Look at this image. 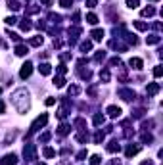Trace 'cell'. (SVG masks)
I'll return each instance as SVG.
<instances>
[{
    "label": "cell",
    "mask_w": 163,
    "mask_h": 165,
    "mask_svg": "<svg viewBox=\"0 0 163 165\" xmlns=\"http://www.w3.org/2000/svg\"><path fill=\"white\" fill-rule=\"evenodd\" d=\"M12 102H14V106L17 108L19 113H25L27 109H29V106H31V102H29V92H27L25 89H17V90L12 94Z\"/></svg>",
    "instance_id": "6da1fadb"
},
{
    "label": "cell",
    "mask_w": 163,
    "mask_h": 165,
    "mask_svg": "<svg viewBox=\"0 0 163 165\" xmlns=\"http://www.w3.org/2000/svg\"><path fill=\"white\" fill-rule=\"evenodd\" d=\"M46 123H48V115H46V113H42L40 117H37L35 121H33V125H31V131L27 133V136H31L33 133H35V131H38L40 127H44Z\"/></svg>",
    "instance_id": "7a4b0ae2"
},
{
    "label": "cell",
    "mask_w": 163,
    "mask_h": 165,
    "mask_svg": "<svg viewBox=\"0 0 163 165\" xmlns=\"http://www.w3.org/2000/svg\"><path fill=\"white\" fill-rule=\"evenodd\" d=\"M23 158L27 161H35L37 159V146L35 144H25L23 146Z\"/></svg>",
    "instance_id": "3957f363"
},
{
    "label": "cell",
    "mask_w": 163,
    "mask_h": 165,
    "mask_svg": "<svg viewBox=\"0 0 163 165\" xmlns=\"http://www.w3.org/2000/svg\"><path fill=\"white\" fill-rule=\"evenodd\" d=\"M31 73H33V63L25 62L23 65H21V69H19V77L21 79H27V77H31Z\"/></svg>",
    "instance_id": "277c9868"
},
{
    "label": "cell",
    "mask_w": 163,
    "mask_h": 165,
    "mask_svg": "<svg viewBox=\"0 0 163 165\" xmlns=\"http://www.w3.org/2000/svg\"><path fill=\"white\" fill-rule=\"evenodd\" d=\"M119 98H123L125 102H130V100L136 98V94H134V90H130V89H121V90H119Z\"/></svg>",
    "instance_id": "5b68a950"
},
{
    "label": "cell",
    "mask_w": 163,
    "mask_h": 165,
    "mask_svg": "<svg viewBox=\"0 0 163 165\" xmlns=\"http://www.w3.org/2000/svg\"><path fill=\"white\" fill-rule=\"evenodd\" d=\"M0 165H17V156L16 154H6V156L0 159Z\"/></svg>",
    "instance_id": "8992f818"
},
{
    "label": "cell",
    "mask_w": 163,
    "mask_h": 165,
    "mask_svg": "<svg viewBox=\"0 0 163 165\" xmlns=\"http://www.w3.org/2000/svg\"><path fill=\"white\" fill-rule=\"evenodd\" d=\"M106 113L110 115L111 119H117L119 115H121V108H117V106H107V109H106Z\"/></svg>",
    "instance_id": "52a82bcc"
},
{
    "label": "cell",
    "mask_w": 163,
    "mask_h": 165,
    "mask_svg": "<svg viewBox=\"0 0 163 165\" xmlns=\"http://www.w3.org/2000/svg\"><path fill=\"white\" fill-rule=\"evenodd\" d=\"M129 65H130L133 69L140 71V69H142V65H144V62L140 60V58H130V60H129Z\"/></svg>",
    "instance_id": "ba28073f"
},
{
    "label": "cell",
    "mask_w": 163,
    "mask_h": 165,
    "mask_svg": "<svg viewBox=\"0 0 163 165\" xmlns=\"http://www.w3.org/2000/svg\"><path fill=\"white\" fill-rule=\"evenodd\" d=\"M159 89H161L159 83H150L148 89H146V92H148V96H156V94L159 92Z\"/></svg>",
    "instance_id": "9c48e42d"
},
{
    "label": "cell",
    "mask_w": 163,
    "mask_h": 165,
    "mask_svg": "<svg viewBox=\"0 0 163 165\" xmlns=\"http://www.w3.org/2000/svg\"><path fill=\"white\" fill-rule=\"evenodd\" d=\"M138 152H140V146H133V144H130V146L125 150V156H127V158H133V156H136Z\"/></svg>",
    "instance_id": "30bf717a"
},
{
    "label": "cell",
    "mask_w": 163,
    "mask_h": 165,
    "mask_svg": "<svg viewBox=\"0 0 163 165\" xmlns=\"http://www.w3.org/2000/svg\"><path fill=\"white\" fill-rule=\"evenodd\" d=\"M119 148H121V146H119V142H117V140H111L110 144L106 146V150L110 152V154H115V152H119Z\"/></svg>",
    "instance_id": "8fae6325"
},
{
    "label": "cell",
    "mask_w": 163,
    "mask_h": 165,
    "mask_svg": "<svg viewBox=\"0 0 163 165\" xmlns=\"http://www.w3.org/2000/svg\"><path fill=\"white\" fill-rule=\"evenodd\" d=\"M140 14H142V17H152V16H156V8H154V6H148V8H144Z\"/></svg>",
    "instance_id": "7c38bea8"
},
{
    "label": "cell",
    "mask_w": 163,
    "mask_h": 165,
    "mask_svg": "<svg viewBox=\"0 0 163 165\" xmlns=\"http://www.w3.org/2000/svg\"><path fill=\"white\" fill-rule=\"evenodd\" d=\"M161 42V37L159 35H150L146 37V44H159Z\"/></svg>",
    "instance_id": "4fadbf2b"
},
{
    "label": "cell",
    "mask_w": 163,
    "mask_h": 165,
    "mask_svg": "<svg viewBox=\"0 0 163 165\" xmlns=\"http://www.w3.org/2000/svg\"><path fill=\"white\" fill-rule=\"evenodd\" d=\"M38 71H40V75H50L52 73V65L50 63H40Z\"/></svg>",
    "instance_id": "5bb4252c"
},
{
    "label": "cell",
    "mask_w": 163,
    "mask_h": 165,
    "mask_svg": "<svg viewBox=\"0 0 163 165\" xmlns=\"http://www.w3.org/2000/svg\"><path fill=\"white\" fill-rule=\"evenodd\" d=\"M42 42H44V37H40V35H37V37H33V39L29 40V44H31V46H40Z\"/></svg>",
    "instance_id": "9a60e30c"
},
{
    "label": "cell",
    "mask_w": 163,
    "mask_h": 165,
    "mask_svg": "<svg viewBox=\"0 0 163 165\" xmlns=\"http://www.w3.org/2000/svg\"><path fill=\"white\" fill-rule=\"evenodd\" d=\"M90 37H92L94 40H98V42H100V40L104 39V31H102V29H94V31L90 33Z\"/></svg>",
    "instance_id": "2e32d148"
},
{
    "label": "cell",
    "mask_w": 163,
    "mask_h": 165,
    "mask_svg": "<svg viewBox=\"0 0 163 165\" xmlns=\"http://www.w3.org/2000/svg\"><path fill=\"white\" fill-rule=\"evenodd\" d=\"M27 52H29V48L25 44H17L16 46V54H17V56H27Z\"/></svg>",
    "instance_id": "e0dca14e"
},
{
    "label": "cell",
    "mask_w": 163,
    "mask_h": 165,
    "mask_svg": "<svg viewBox=\"0 0 163 165\" xmlns=\"http://www.w3.org/2000/svg\"><path fill=\"white\" fill-rule=\"evenodd\" d=\"M90 48H92V42H90V40H83L81 44H79V50H81V52H88Z\"/></svg>",
    "instance_id": "ac0fdd59"
},
{
    "label": "cell",
    "mask_w": 163,
    "mask_h": 165,
    "mask_svg": "<svg viewBox=\"0 0 163 165\" xmlns=\"http://www.w3.org/2000/svg\"><path fill=\"white\" fill-rule=\"evenodd\" d=\"M19 27H21V31H29L33 25H31V19L29 17H25V19H21V23H19Z\"/></svg>",
    "instance_id": "d6986e66"
},
{
    "label": "cell",
    "mask_w": 163,
    "mask_h": 165,
    "mask_svg": "<svg viewBox=\"0 0 163 165\" xmlns=\"http://www.w3.org/2000/svg\"><path fill=\"white\" fill-rule=\"evenodd\" d=\"M8 8L12 10V12H17V10L21 8V4L17 2V0H8Z\"/></svg>",
    "instance_id": "ffe728a7"
},
{
    "label": "cell",
    "mask_w": 163,
    "mask_h": 165,
    "mask_svg": "<svg viewBox=\"0 0 163 165\" xmlns=\"http://www.w3.org/2000/svg\"><path fill=\"white\" fill-rule=\"evenodd\" d=\"M100 79H102L104 83H110V79H111L110 69H102V71H100Z\"/></svg>",
    "instance_id": "44dd1931"
},
{
    "label": "cell",
    "mask_w": 163,
    "mask_h": 165,
    "mask_svg": "<svg viewBox=\"0 0 163 165\" xmlns=\"http://www.w3.org/2000/svg\"><path fill=\"white\" fill-rule=\"evenodd\" d=\"M54 86H58V89H63L65 86V79L60 75V77H54Z\"/></svg>",
    "instance_id": "7402d4cb"
},
{
    "label": "cell",
    "mask_w": 163,
    "mask_h": 165,
    "mask_svg": "<svg viewBox=\"0 0 163 165\" xmlns=\"http://www.w3.org/2000/svg\"><path fill=\"white\" fill-rule=\"evenodd\" d=\"M133 25H134L138 31H148V23H144V21H140V19H136Z\"/></svg>",
    "instance_id": "603a6c76"
},
{
    "label": "cell",
    "mask_w": 163,
    "mask_h": 165,
    "mask_svg": "<svg viewBox=\"0 0 163 165\" xmlns=\"http://www.w3.org/2000/svg\"><path fill=\"white\" fill-rule=\"evenodd\" d=\"M104 138H106V135L102 133V131H98V133L94 135V142H96V144H102V142H104Z\"/></svg>",
    "instance_id": "cb8c5ba5"
},
{
    "label": "cell",
    "mask_w": 163,
    "mask_h": 165,
    "mask_svg": "<svg viewBox=\"0 0 163 165\" xmlns=\"http://www.w3.org/2000/svg\"><path fill=\"white\" fill-rule=\"evenodd\" d=\"M104 121H106V119H104V115H102V113H96V115H94V125H96V127H100Z\"/></svg>",
    "instance_id": "d4e9b609"
},
{
    "label": "cell",
    "mask_w": 163,
    "mask_h": 165,
    "mask_svg": "<svg viewBox=\"0 0 163 165\" xmlns=\"http://www.w3.org/2000/svg\"><path fill=\"white\" fill-rule=\"evenodd\" d=\"M75 138H77V142H81V144H84V142L88 140V135H86V133H77V136H75Z\"/></svg>",
    "instance_id": "484cf974"
},
{
    "label": "cell",
    "mask_w": 163,
    "mask_h": 165,
    "mask_svg": "<svg viewBox=\"0 0 163 165\" xmlns=\"http://www.w3.org/2000/svg\"><path fill=\"white\" fill-rule=\"evenodd\" d=\"M67 92H69V96H77L81 92V89H79L77 85H73V86H69V89H67Z\"/></svg>",
    "instance_id": "4316f807"
},
{
    "label": "cell",
    "mask_w": 163,
    "mask_h": 165,
    "mask_svg": "<svg viewBox=\"0 0 163 165\" xmlns=\"http://www.w3.org/2000/svg\"><path fill=\"white\" fill-rule=\"evenodd\" d=\"M69 131H71V127H69V125H65V123H61V125H60V129H58V133H60V135H67Z\"/></svg>",
    "instance_id": "83f0119b"
},
{
    "label": "cell",
    "mask_w": 163,
    "mask_h": 165,
    "mask_svg": "<svg viewBox=\"0 0 163 165\" xmlns=\"http://www.w3.org/2000/svg\"><path fill=\"white\" fill-rule=\"evenodd\" d=\"M86 23H90V25H96V23H98V17H96L94 14H88V16H86Z\"/></svg>",
    "instance_id": "f1b7e54d"
},
{
    "label": "cell",
    "mask_w": 163,
    "mask_h": 165,
    "mask_svg": "<svg viewBox=\"0 0 163 165\" xmlns=\"http://www.w3.org/2000/svg\"><path fill=\"white\" fill-rule=\"evenodd\" d=\"M4 21H6V25H16V23H17V17H16V16H8Z\"/></svg>",
    "instance_id": "f546056e"
},
{
    "label": "cell",
    "mask_w": 163,
    "mask_h": 165,
    "mask_svg": "<svg viewBox=\"0 0 163 165\" xmlns=\"http://www.w3.org/2000/svg\"><path fill=\"white\" fill-rule=\"evenodd\" d=\"M42 154H44V158H56V152H54L52 148H44Z\"/></svg>",
    "instance_id": "4dcf8cb0"
},
{
    "label": "cell",
    "mask_w": 163,
    "mask_h": 165,
    "mask_svg": "<svg viewBox=\"0 0 163 165\" xmlns=\"http://www.w3.org/2000/svg\"><path fill=\"white\" fill-rule=\"evenodd\" d=\"M104 58H106V52H104V50L96 52V56H94V60H96V62H104Z\"/></svg>",
    "instance_id": "1f68e13d"
},
{
    "label": "cell",
    "mask_w": 163,
    "mask_h": 165,
    "mask_svg": "<svg viewBox=\"0 0 163 165\" xmlns=\"http://www.w3.org/2000/svg\"><path fill=\"white\" fill-rule=\"evenodd\" d=\"M127 6L134 10V8H138V6H140V2H138V0H127Z\"/></svg>",
    "instance_id": "d6a6232c"
},
{
    "label": "cell",
    "mask_w": 163,
    "mask_h": 165,
    "mask_svg": "<svg viewBox=\"0 0 163 165\" xmlns=\"http://www.w3.org/2000/svg\"><path fill=\"white\" fill-rule=\"evenodd\" d=\"M163 75V67L161 65H156V69H154V77H161Z\"/></svg>",
    "instance_id": "836d02e7"
},
{
    "label": "cell",
    "mask_w": 163,
    "mask_h": 165,
    "mask_svg": "<svg viewBox=\"0 0 163 165\" xmlns=\"http://www.w3.org/2000/svg\"><path fill=\"white\" fill-rule=\"evenodd\" d=\"M152 140H154V136H152L150 133H144V135H142V142H148V144H150Z\"/></svg>",
    "instance_id": "e575fe53"
},
{
    "label": "cell",
    "mask_w": 163,
    "mask_h": 165,
    "mask_svg": "<svg viewBox=\"0 0 163 165\" xmlns=\"http://www.w3.org/2000/svg\"><path fill=\"white\" fill-rule=\"evenodd\" d=\"M8 37L12 39V40H16V42H19V40H21V37L17 35V33H10V31H8Z\"/></svg>",
    "instance_id": "d590c367"
},
{
    "label": "cell",
    "mask_w": 163,
    "mask_h": 165,
    "mask_svg": "<svg viewBox=\"0 0 163 165\" xmlns=\"http://www.w3.org/2000/svg\"><path fill=\"white\" fill-rule=\"evenodd\" d=\"M90 77H92V73H90L88 69H86V71H81V79H86V81H88Z\"/></svg>",
    "instance_id": "8d00e7d4"
},
{
    "label": "cell",
    "mask_w": 163,
    "mask_h": 165,
    "mask_svg": "<svg viewBox=\"0 0 163 165\" xmlns=\"http://www.w3.org/2000/svg\"><path fill=\"white\" fill-rule=\"evenodd\" d=\"M71 4H73V0H60V6L63 8H71Z\"/></svg>",
    "instance_id": "74e56055"
},
{
    "label": "cell",
    "mask_w": 163,
    "mask_h": 165,
    "mask_svg": "<svg viewBox=\"0 0 163 165\" xmlns=\"http://www.w3.org/2000/svg\"><path fill=\"white\" fill-rule=\"evenodd\" d=\"M58 73H60V75H65V73H67V67H65L63 63H60V65H58Z\"/></svg>",
    "instance_id": "f35d334b"
},
{
    "label": "cell",
    "mask_w": 163,
    "mask_h": 165,
    "mask_svg": "<svg viewBox=\"0 0 163 165\" xmlns=\"http://www.w3.org/2000/svg\"><path fill=\"white\" fill-rule=\"evenodd\" d=\"M50 140V133H42L40 135V142H48Z\"/></svg>",
    "instance_id": "ab89813d"
},
{
    "label": "cell",
    "mask_w": 163,
    "mask_h": 165,
    "mask_svg": "<svg viewBox=\"0 0 163 165\" xmlns=\"http://www.w3.org/2000/svg\"><path fill=\"white\" fill-rule=\"evenodd\" d=\"M100 161H102V159H100V156H92V158H90V163H92V165H98Z\"/></svg>",
    "instance_id": "60d3db41"
},
{
    "label": "cell",
    "mask_w": 163,
    "mask_h": 165,
    "mask_svg": "<svg viewBox=\"0 0 163 165\" xmlns=\"http://www.w3.org/2000/svg\"><path fill=\"white\" fill-rule=\"evenodd\" d=\"M37 12H38L37 6H29V8H27V14H37Z\"/></svg>",
    "instance_id": "b9f144b4"
},
{
    "label": "cell",
    "mask_w": 163,
    "mask_h": 165,
    "mask_svg": "<svg viewBox=\"0 0 163 165\" xmlns=\"http://www.w3.org/2000/svg\"><path fill=\"white\" fill-rule=\"evenodd\" d=\"M86 158V150H81L79 154H77V159H84Z\"/></svg>",
    "instance_id": "7bdbcfd3"
},
{
    "label": "cell",
    "mask_w": 163,
    "mask_h": 165,
    "mask_svg": "<svg viewBox=\"0 0 163 165\" xmlns=\"http://www.w3.org/2000/svg\"><path fill=\"white\" fill-rule=\"evenodd\" d=\"M98 4V0H86V6H88V8H94Z\"/></svg>",
    "instance_id": "ee69618b"
},
{
    "label": "cell",
    "mask_w": 163,
    "mask_h": 165,
    "mask_svg": "<svg viewBox=\"0 0 163 165\" xmlns=\"http://www.w3.org/2000/svg\"><path fill=\"white\" fill-rule=\"evenodd\" d=\"M44 104H46V106H54V104H56V98H46Z\"/></svg>",
    "instance_id": "f6af8a7d"
},
{
    "label": "cell",
    "mask_w": 163,
    "mask_h": 165,
    "mask_svg": "<svg viewBox=\"0 0 163 165\" xmlns=\"http://www.w3.org/2000/svg\"><path fill=\"white\" fill-rule=\"evenodd\" d=\"M40 2L44 4V6H52V4H54V0H40Z\"/></svg>",
    "instance_id": "bcb514c9"
},
{
    "label": "cell",
    "mask_w": 163,
    "mask_h": 165,
    "mask_svg": "<svg viewBox=\"0 0 163 165\" xmlns=\"http://www.w3.org/2000/svg\"><path fill=\"white\" fill-rule=\"evenodd\" d=\"M140 165H154V161H152V159H144V161L140 163Z\"/></svg>",
    "instance_id": "7dc6e473"
},
{
    "label": "cell",
    "mask_w": 163,
    "mask_h": 165,
    "mask_svg": "<svg viewBox=\"0 0 163 165\" xmlns=\"http://www.w3.org/2000/svg\"><path fill=\"white\" fill-rule=\"evenodd\" d=\"M61 60H71V54H61Z\"/></svg>",
    "instance_id": "c3c4849f"
},
{
    "label": "cell",
    "mask_w": 163,
    "mask_h": 165,
    "mask_svg": "<svg viewBox=\"0 0 163 165\" xmlns=\"http://www.w3.org/2000/svg\"><path fill=\"white\" fill-rule=\"evenodd\" d=\"M4 109H6V106H4V102H0V113H4Z\"/></svg>",
    "instance_id": "681fc988"
},
{
    "label": "cell",
    "mask_w": 163,
    "mask_h": 165,
    "mask_svg": "<svg viewBox=\"0 0 163 165\" xmlns=\"http://www.w3.org/2000/svg\"><path fill=\"white\" fill-rule=\"evenodd\" d=\"M37 165H44V163H37Z\"/></svg>",
    "instance_id": "f907efd6"
},
{
    "label": "cell",
    "mask_w": 163,
    "mask_h": 165,
    "mask_svg": "<svg viewBox=\"0 0 163 165\" xmlns=\"http://www.w3.org/2000/svg\"><path fill=\"white\" fill-rule=\"evenodd\" d=\"M0 94H2V89H0Z\"/></svg>",
    "instance_id": "816d5d0a"
}]
</instances>
